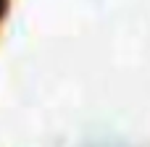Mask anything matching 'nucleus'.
Masks as SVG:
<instances>
[{
  "instance_id": "1",
  "label": "nucleus",
  "mask_w": 150,
  "mask_h": 147,
  "mask_svg": "<svg viewBox=\"0 0 150 147\" xmlns=\"http://www.w3.org/2000/svg\"><path fill=\"white\" fill-rule=\"evenodd\" d=\"M5 11H8V0H0V18L5 16Z\"/></svg>"
}]
</instances>
